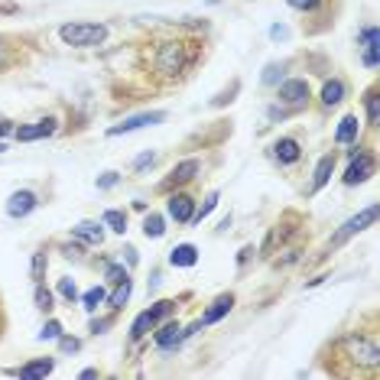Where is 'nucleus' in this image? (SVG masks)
Wrapping results in <instances>:
<instances>
[{"instance_id":"obj_1","label":"nucleus","mask_w":380,"mask_h":380,"mask_svg":"<svg viewBox=\"0 0 380 380\" xmlns=\"http://www.w3.org/2000/svg\"><path fill=\"white\" fill-rule=\"evenodd\" d=\"M59 36L66 46L91 49L107 39V23H66V26H59Z\"/></svg>"},{"instance_id":"obj_2","label":"nucleus","mask_w":380,"mask_h":380,"mask_svg":"<svg viewBox=\"0 0 380 380\" xmlns=\"http://www.w3.org/2000/svg\"><path fill=\"white\" fill-rule=\"evenodd\" d=\"M342 348H344V354L358 364V367H367V371H377V367H380V348H377L374 338H364L361 332H358V335H344Z\"/></svg>"},{"instance_id":"obj_3","label":"nucleus","mask_w":380,"mask_h":380,"mask_svg":"<svg viewBox=\"0 0 380 380\" xmlns=\"http://www.w3.org/2000/svg\"><path fill=\"white\" fill-rule=\"evenodd\" d=\"M156 72L160 75H179V72H185V66H189L192 59L189 52H185V43H179V39H169V43H160V49H156Z\"/></svg>"},{"instance_id":"obj_4","label":"nucleus","mask_w":380,"mask_h":380,"mask_svg":"<svg viewBox=\"0 0 380 380\" xmlns=\"http://www.w3.org/2000/svg\"><path fill=\"white\" fill-rule=\"evenodd\" d=\"M374 221H377V205H367L364 211H358L354 218H348V221L342 225V228H338V234H335V238L328 241V250H338V248L344 244V241H351L354 234H361L364 228H371Z\"/></svg>"},{"instance_id":"obj_5","label":"nucleus","mask_w":380,"mask_h":380,"mask_svg":"<svg viewBox=\"0 0 380 380\" xmlns=\"http://www.w3.org/2000/svg\"><path fill=\"white\" fill-rule=\"evenodd\" d=\"M162 121H166V111H143V114L127 117L124 124L107 127V137H124V133L143 130V127H153V124H162Z\"/></svg>"},{"instance_id":"obj_6","label":"nucleus","mask_w":380,"mask_h":380,"mask_svg":"<svg viewBox=\"0 0 380 380\" xmlns=\"http://www.w3.org/2000/svg\"><path fill=\"white\" fill-rule=\"evenodd\" d=\"M371 176H374V156L371 153H358V156L351 153V166H348L344 176H342L344 185H361V182H367Z\"/></svg>"},{"instance_id":"obj_7","label":"nucleus","mask_w":380,"mask_h":380,"mask_svg":"<svg viewBox=\"0 0 380 380\" xmlns=\"http://www.w3.org/2000/svg\"><path fill=\"white\" fill-rule=\"evenodd\" d=\"M280 101L286 107H305L309 105V82H303V78L280 82Z\"/></svg>"},{"instance_id":"obj_8","label":"nucleus","mask_w":380,"mask_h":380,"mask_svg":"<svg viewBox=\"0 0 380 380\" xmlns=\"http://www.w3.org/2000/svg\"><path fill=\"white\" fill-rule=\"evenodd\" d=\"M166 211H169V218L176 221V225H192V215H195V199H192L189 192H172Z\"/></svg>"},{"instance_id":"obj_9","label":"nucleus","mask_w":380,"mask_h":380,"mask_svg":"<svg viewBox=\"0 0 380 380\" xmlns=\"http://www.w3.org/2000/svg\"><path fill=\"white\" fill-rule=\"evenodd\" d=\"M39 205V199H36V192H29V189H20V192H13L7 199V215L10 218H26L29 211Z\"/></svg>"},{"instance_id":"obj_10","label":"nucleus","mask_w":380,"mask_h":380,"mask_svg":"<svg viewBox=\"0 0 380 380\" xmlns=\"http://www.w3.org/2000/svg\"><path fill=\"white\" fill-rule=\"evenodd\" d=\"M199 169H202V162H199V160H182V162H176V166H172V172H169V179H166V185H162V189H172V185H185V182H192L195 176H199Z\"/></svg>"},{"instance_id":"obj_11","label":"nucleus","mask_w":380,"mask_h":380,"mask_svg":"<svg viewBox=\"0 0 380 380\" xmlns=\"http://www.w3.org/2000/svg\"><path fill=\"white\" fill-rule=\"evenodd\" d=\"M273 156L283 162V166H293V162H299V156H303V146H299L296 137H280V140L273 143Z\"/></svg>"},{"instance_id":"obj_12","label":"nucleus","mask_w":380,"mask_h":380,"mask_svg":"<svg viewBox=\"0 0 380 380\" xmlns=\"http://www.w3.org/2000/svg\"><path fill=\"white\" fill-rule=\"evenodd\" d=\"M153 342H156V348H162V351H169V348H176V344L185 342V328H182L179 322L162 325L160 332L153 335Z\"/></svg>"},{"instance_id":"obj_13","label":"nucleus","mask_w":380,"mask_h":380,"mask_svg":"<svg viewBox=\"0 0 380 380\" xmlns=\"http://www.w3.org/2000/svg\"><path fill=\"white\" fill-rule=\"evenodd\" d=\"M56 133V117H46V121H39V124H26V127H17L13 137L17 140H39V137H52Z\"/></svg>"},{"instance_id":"obj_14","label":"nucleus","mask_w":380,"mask_h":380,"mask_svg":"<svg viewBox=\"0 0 380 380\" xmlns=\"http://www.w3.org/2000/svg\"><path fill=\"white\" fill-rule=\"evenodd\" d=\"M72 238L85 244H101L105 241V221H78L72 228Z\"/></svg>"},{"instance_id":"obj_15","label":"nucleus","mask_w":380,"mask_h":380,"mask_svg":"<svg viewBox=\"0 0 380 380\" xmlns=\"http://www.w3.org/2000/svg\"><path fill=\"white\" fill-rule=\"evenodd\" d=\"M231 305H234V296H231V293L218 296V299L211 303V309H205V315H202L199 322H202V325H215L218 319H225V315L231 312Z\"/></svg>"},{"instance_id":"obj_16","label":"nucleus","mask_w":380,"mask_h":380,"mask_svg":"<svg viewBox=\"0 0 380 380\" xmlns=\"http://www.w3.org/2000/svg\"><path fill=\"white\" fill-rule=\"evenodd\" d=\"M335 162H338V156H335V153H325L322 160L315 162V172H312V192H319V189H322V185H325V182L332 179Z\"/></svg>"},{"instance_id":"obj_17","label":"nucleus","mask_w":380,"mask_h":380,"mask_svg":"<svg viewBox=\"0 0 380 380\" xmlns=\"http://www.w3.org/2000/svg\"><path fill=\"white\" fill-rule=\"evenodd\" d=\"M52 367H56V361H52V358H39V361L23 364V367L17 371V377H23V380H39V377H49V374H52Z\"/></svg>"},{"instance_id":"obj_18","label":"nucleus","mask_w":380,"mask_h":380,"mask_svg":"<svg viewBox=\"0 0 380 380\" xmlns=\"http://www.w3.org/2000/svg\"><path fill=\"white\" fill-rule=\"evenodd\" d=\"M169 264L172 266H195L199 264V248H195V244H179V248H172Z\"/></svg>"},{"instance_id":"obj_19","label":"nucleus","mask_w":380,"mask_h":380,"mask_svg":"<svg viewBox=\"0 0 380 380\" xmlns=\"http://www.w3.org/2000/svg\"><path fill=\"white\" fill-rule=\"evenodd\" d=\"M361 43H364V66L377 68V26H364Z\"/></svg>"},{"instance_id":"obj_20","label":"nucleus","mask_w":380,"mask_h":380,"mask_svg":"<svg viewBox=\"0 0 380 380\" xmlns=\"http://www.w3.org/2000/svg\"><path fill=\"white\" fill-rule=\"evenodd\" d=\"M156 315H153V309H146V312H140L137 319H133V325H130V338L133 342H140V338H146V335L156 328Z\"/></svg>"},{"instance_id":"obj_21","label":"nucleus","mask_w":380,"mask_h":380,"mask_svg":"<svg viewBox=\"0 0 380 380\" xmlns=\"http://www.w3.org/2000/svg\"><path fill=\"white\" fill-rule=\"evenodd\" d=\"M358 130H361V121L354 114L342 117V124L335 130V143H358Z\"/></svg>"},{"instance_id":"obj_22","label":"nucleus","mask_w":380,"mask_h":380,"mask_svg":"<svg viewBox=\"0 0 380 380\" xmlns=\"http://www.w3.org/2000/svg\"><path fill=\"white\" fill-rule=\"evenodd\" d=\"M344 101V82L342 78H332V82H325L322 85V105L325 107H335Z\"/></svg>"},{"instance_id":"obj_23","label":"nucleus","mask_w":380,"mask_h":380,"mask_svg":"<svg viewBox=\"0 0 380 380\" xmlns=\"http://www.w3.org/2000/svg\"><path fill=\"white\" fill-rule=\"evenodd\" d=\"M143 234H146V238H162V234H166V221H162V215H156V211H150V215H146V218H143Z\"/></svg>"},{"instance_id":"obj_24","label":"nucleus","mask_w":380,"mask_h":380,"mask_svg":"<svg viewBox=\"0 0 380 380\" xmlns=\"http://www.w3.org/2000/svg\"><path fill=\"white\" fill-rule=\"evenodd\" d=\"M130 280H121V283H114V293H111V299H107V305H111V309H124L127 305V299H130Z\"/></svg>"},{"instance_id":"obj_25","label":"nucleus","mask_w":380,"mask_h":380,"mask_svg":"<svg viewBox=\"0 0 380 380\" xmlns=\"http://www.w3.org/2000/svg\"><path fill=\"white\" fill-rule=\"evenodd\" d=\"M364 107H367V124L377 127V124H380V98H377V88H367V95H364Z\"/></svg>"},{"instance_id":"obj_26","label":"nucleus","mask_w":380,"mask_h":380,"mask_svg":"<svg viewBox=\"0 0 380 380\" xmlns=\"http://www.w3.org/2000/svg\"><path fill=\"white\" fill-rule=\"evenodd\" d=\"M46 266H49L46 250H36V254H33V264H29V276H33V283H43V280H46Z\"/></svg>"},{"instance_id":"obj_27","label":"nucleus","mask_w":380,"mask_h":380,"mask_svg":"<svg viewBox=\"0 0 380 380\" xmlns=\"http://www.w3.org/2000/svg\"><path fill=\"white\" fill-rule=\"evenodd\" d=\"M101 221H105L114 234H124V231H127V215H124V211H117V208L105 211V218H101Z\"/></svg>"},{"instance_id":"obj_28","label":"nucleus","mask_w":380,"mask_h":380,"mask_svg":"<svg viewBox=\"0 0 380 380\" xmlns=\"http://www.w3.org/2000/svg\"><path fill=\"white\" fill-rule=\"evenodd\" d=\"M105 299H107L105 289H101V286H91V289H88V293L82 296V305H85L88 312H95V309H98L101 303H105Z\"/></svg>"},{"instance_id":"obj_29","label":"nucleus","mask_w":380,"mask_h":380,"mask_svg":"<svg viewBox=\"0 0 380 380\" xmlns=\"http://www.w3.org/2000/svg\"><path fill=\"white\" fill-rule=\"evenodd\" d=\"M283 72H286L283 62H270V66L264 68V85H280V82H283Z\"/></svg>"},{"instance_id":"obj_30","label":"nucleus","mask_w":380,"mask_h":380,"mask_svg":"<svg viewBox=\"0 0 380 380\" xmlns=\"http://www.w3.org/2000/svg\"><path fill=\"white\" fill-rule=\"evenodd\" d=\"M59 335H62V322H59V319H49L46 325H43V332L36 335L39 342H56Z\"/></svg>"},{"instance_id":"obj_31","label":"nucleus","mask_w":380,"mask_h":380,"mask_svg":"<svg viewBox=\"0 0 380 380\" xmlns=\"http://www.w3.org/2000/svg\"><path fill=\"white\" fill-rule=\"evenodd\" d=\"M36 309L39 312H52L56 305H52V293H49L43 283H36Z\"/></svg>"},{"instance_id":"obj_32","label":"nucleus","mask_w":380,"mask_h":380,"mask_svg":"<svg viewBox=\"0 0 380 380\" xmlns=\"http://www.w3.org/2000/svg\"><path fill=\"white\" fill-rule=\"evenodd\" d=\"M215 205H218V192H208V199H205V205H202L195 215H192V221H202V218H208L211 211H215Z\"/></svg>"},{"instance_id":"obj_33","label":"nucleus","mask_w":380,"mask_h":380,"mask_svg":"<svg viewBox=\"0 0 380 380\" xmlns=\"http://www.w3.org/2000/svg\"><path fill=\"white\" fill-rule=\"evenodd\" d=\"M56 342H59V351H62V354H75L78 348H82V342H78V338H72V335H66V332L59 335Z\"/></svg>"},{"instance_id":"obj_34","label":"nucleus","mask_w":380,"mask_h":380,"mask_svg":"<svg viewBox=\"0 0 380 380\" xmlns=\"http://www.w3.org/2000/svg\"><path fill=\"white\" fill-rule=\"evenodd\" d=\"M105 276H107V283H121V280H130V273H127L121 264H107V266H105Z\"/></svg>"},{"instance_id":"obj_35","label":"nucleus","mask_w":380,"mask_h":380,"mask_svg":"<svg viewBox=\"0 0 380 380\" xmlns=\"http://www.w3.org/2000/svg\"><path fill=\"white\" fill-rule=\"evenodd\" d=\"M172 312H176V303H172V299H160V303L153 305V315H156V322H162V319H169Z\"/></svg>"},{"instance_id":"obj_36","label":"nucleus","mask_w":380,"mask_h":380,"mask_svg":"<svg viewBox=\"0 0 380 380\" xmlns=\"http://www.w3.org/2000/svg\"><path fill=\"white\" fill-rule=\"evenodd\" d=\"M59 296H62V299H68V303H75L78 299V289H75V283H72V280H59Z\"/></svg>"},{"instance_id":"obj_37","label":"nucleus","mask_w":380,"mask_h":380,"mask_svg":"<svg viewBox=\"0 0 380 380\" xmlns=\"http://www.w3.org/2000/svg\"><path fill=\"white\" fill-rule=\"evenodd\" d=\"M117 182H121V172H114V169H107L101 179H98V189H114Z\"/></svg>"},{"instance_id":"obj_38","label":"nucleus","mask_w":380,"mask_h":380,"mask_svg":"<svg viewBox=\"0 0 380 380\" xmlns=\"http://www.w3.org/2000/svg\"><path fill=\"white\" fill-rule=\"evenodd\" d=\"M238 91H241V82H234V85H231V91H221V95L215 98L211 105H215V107H221V105H231V101H234V98H231V95H238Z\"/></svg>"},{"instance_id":"obj_39","label":"nucleus","mask_w":380,"mask_h":380,"mask_svg":"<svg viewBox=\"0 0 380 380\" xmlns=\"http://www.w3.org/2000/svg\"><path fill=\"white\" fill-rule=\"evenodd\" d=\"M286 3H289L293 10H303V13H309V10H315L322 0H286Z\"/></svg>"},{"instance_id":"obj_40","label":"nucleus","mask_w":380,"mask_h":380,"mask_svg":"<svg viewBox=\"0 0 380 380\" xmlns=\"http://www.w3.org/2000/svg\"><path fill=\"white\" fill-rule=\"evenodd\" d=\"M153 162H156V153H143V156L133 160V169H146V166H153Z\"/></svg>"},{"instance_id":"obj_41","label":"nucleus","mask_w":380,"mask_h":380,"mask_svg":"<svg viewBox=\"0 0 380 380\" xmlns=\"http://www.w3.org/2000/svg\"><path fill=\"white\" fill-rule=\"evenodd\" d=\"M7 133H13V121H7V117H0V140H3Z\"/></svg>"},{"instance_id":"obj_42","label":"nucleus","mask_w":380,"mask_h":380,"mask_svg":"<svg viewBox=\"0 0 380 380\" xmlns=\"http://www.w3.org/2000/svg\"><path fill=\"white\" fill-rule=\"evenodd\" d=\"M107 325H111V319H95V322H91V332L101 335V328H107Z\"/></svg>"},{"instance_id":"obj_43","label":"nucleus","mask_w":380,"mask_h":380,"mask_svg":"<svg viewBox=\"0 0 380 380\" xmlns=\"http://www.w3.org/2000/svg\"><path fill=\"white\" fill-rule=\"evenodd\" d=\"M270 36H273V39H286V36H289V29H286V26H273V29H270Z\"/></svg>"},{"instance_id":"obj_44","label":"nucleus","mask_w":380,"mask_h":380,"mask_svg":"<svg viewBox=\"0 0 380 380\" xmlns=\"http://www.w3.org/2000/svg\"><path fill=\"white\" fill-rule=\"evenodd\" d=\"M250 257H254V248H244V250L238 254V264H248Z\"/></svg>"},{"instance_id":"obj_45","label":"nucleus","mask_w":380,"mask_h":380,"mask_svg":"<svg viewBox=\"0 0 380 380\" xmlns=\"http://www.w3.org/2000/svg\"><path fill=\"white\" fill-rule=\"evenodd\" d=\"M7 62H10V52H7V46L0 43V68H7Z\"/></svg>"},{"instance_id":"obj_46","label":"nucleus","mask_w":380,"mask_h":380,"mask_svg":"<svg viewBox=\"0 0 380 380\" xmlns=\"http://www.w3.org/2000/svg\"><path fill=\"white\" fill-rule=\"evenodd\" d=\"M91 377H98L95 367H88V371H82V380H91Z\"/></svg>"},{"instance_id":"obj_47","label":"nucleus","mask_w":380,"mask_h":380,"mask_svg":"<svg viewBox=\"0 0 380 380\" xmlns=\"http://www.w3.org/2000/svg\"><path fill=\"white\" fill-rule=\"evenodd\" d=\"M3 150H7V146H3V140H0V153H3Z\"/></svg>"}]
</instances>
